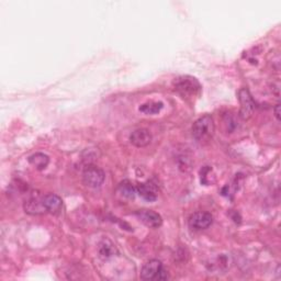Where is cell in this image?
<instances>
[{
  "instance_id": "cell-1",
  "label": "cell",
  "mask_w": 281,
  "mask_h": 281,
  "mask_svg": "<svg viewBox=\"0 0 281 281\" xmlns=\"http://www.w3.org/2000/svg\"><path fill=\"white\" fill-rule=\"evenodd\" d=\"M214 133L213 119L209 114L198 119L192 125V136L197 141H206L212 137Z\"/></svg>"
},
{
  "instance_id": "cell-2",
  "label": "cell",
  "mask_w": 281,
  "mask_h": 281,
  "mask_svg": "<svg viewBox=\"0 0 281 281\" xmlns=\"http://www.w3.org/2000/svg\"><path fill=\"white\" fill-rule=\"evenodd\" d=\"M200 84L198 80L193 77H180L177 78L175 82V89L183 97L196 96L200 91Z\"/></svg>"
},
{
  "instance_id": "cell-3",
  "label": "cell",
  "mask_w": 281,
  "mask_h": 281,
  "mask_svg": "<svg viewBox=\"0 0 281 281\" xmlns=\"http://www.w3.org/2000/svg\"><path fill=\"white\" fill-rule=\"evenodd\" d=\"M105 173L99 167H97L95 165H88L87 167L84 169L83 173V179L86 186L90 188H98L100 187L103 181H105Z\"/></svg>"
},
{
  "instance_id": "cell-4",
  "label": "cell",
  "mask_w": 281,
  "mask_h": 281,
  "mask_svg": "<svg viewBox=\"0 0 281 281\" xmlns=\"http://www.w3.org/2000/svg\"><path fill=\"white\" fill-rule=\"evenodd\" d=\"M238 99L240 103V117L247 120L251 117V114L254 112L255 102L253 98H251L249 91L246 88L239 90Z\"/></svg>"
},
{
  "instance_id": "cell-5",
  "label": "cell",
  "mask_w": 281,
  "mask_h": 281,
  "mask_svg": "<svg viewBox=\"0 0 281 281\" xmlns=\"http://www.w3.org/2000/svg\"><path fill=\"white\" fill-rule=\"evenodd\" d=\"M212 215L208 212H196L189 219V225L194 230H205L212 224Z\"/></svg>"
},
{
  "instance_id": "cell-6",
  "label": "cell",
  "mask_w": 281,
  "mask_h": 281,
  "mask_svg": "<svg viewBox=\"0 0 281 281\" xmlns=\"http://www.w3.org/2000/svg\"><path fill=\"white\" fill-rule=\"evenodd\" d=\"M136 216L139 217L140 221L144 223L146 226L150 227H158L162 225L163 220L162 216L158 213L151 210H141L136 212Z\"/></svg>"
},
{
  "instance_id": "cell-7",
  "label": "cell",
  "mask_w": 281,
  "mask_h": 281,
  "mask_svg": "<svg viewBox=\"0 0 281 281\" xmlns=\"http://www.w3.org/2000/svg\"><path fill=\"white\" fill-rule=\"evenodd\" d=\"M163 269L162 262L156 259L150 260L142 268L141 278L143 280H156L158 273Z\"/></svg>"
},
{
  "instance_id": "cell-8",
  "label": "cell",
  "mask_w": 281,
  "mask_h": 281,
  "mask_svg": "<svg viewBox=\"0 0 281 281\" xmlns=\"http://www.w3.org/2000/svg\"><path fill=\"white\" fill-rule=\"evenodd\" d=\"M130 141L136 147H145L152 142V134L146 129L135 130L131 134Z\"/></svg>"
},
{
  "instance_id": "cell-9",
  "label": "cell",
  "mask_w": 281,
  "mask_h": 281,
  "mask_svg": "<svg viewBox=\"0 0 281 281\" xmlns=\"http://www.w3.org/2000/svg\"><path fill=\"white\" fill-rule=\"evenodd\" d=\"M25 211L28 214L32 215H39L43 214L45 212H48L45 209L44 203H43V198H32L25 203Z\"/></svg>"
},
{
  "instance_id": "cell-10",
  "label": "cell",
  "mask_w": 281,
  "mask_h": 281,
  "mask_svg": "<svg viewBox=\"0 0 281 281\" xmlns=\"http://www.w3.org/2000/svg\"><path fill=\"white\" fill-rule=\"evenodd\" d=\"M43 203L45 209H47V211L50 212V213H57V212L62 209L63 205L62 199L54 193H49L45 197H43Z\"/></svg>"
},
{
  "instance_id": "cell-11",
  "label": "cell",
  "mask_w": 281,
  "mask_h": 281,
  "mask_svg": "<svg viewBox=\"0 0 281 281\" xmlns=\"http://www.w3.org/2000/svg\"><path fill=\"white\" fill-rule=\"evenodd\" d=\"M136 192L140 194L146 201L153 202L157 199V191L152 183L146 182V183H141V185L136 188Z\"/></svg>"
},
{
  "instance_id": "cell-12",
  "label": "cell",
  "mask_w": 281,
  "mask_h": 281,
  "mask_svg": "<svg viewBox=\"0 0 281 281\" xmlns=\"http://www.w3.org/2000/svg\"><path fill=\"white\" fill-rule=\"evenodd\" d=\"M29 163L34 166L38 170H43L48 167V165L50 163V158L48 155H45L43 153H36L29 157Z\"/></svg>"
},
{
  "instance_id": "cell-13",
  "label": "cell",
  "mask_w": 281,
  "mask_h": 281,
  "mask_svg": "<svg viewBox=\"0 0 281 281\" xmlns=\"http://www.w3.org/2000/svg\"><path fill=\"white\" fill-rule=\"evenodd\" d=\"M116 251V246H114L110 239H102V242L99 244V255L103 259H108V258L112 257Z\"/></svg>"
},
{
  "instance_id": "cell-14",
  "label": "cell",
  "mask_w": 281,
  "mask_h": 281,
  "mask_svg": "<svg viewBox=\"0 0 281 281\" xmlns=\"http://www.w3.org/2000/svg\"><path fill=\"white\" fill-rule=\"evenodd\" d=\"M119 192L121 193V196L127 199H134L136 192V188L132 185L129 181H123L121 185L119 186Z\"/></svg>"
},
{
  "instance_id": "cell-15",
  "label": "cell",
  "mask_w": 281,
  "mask_h": 281,
  "mask_svg": "<svg viewBox=\"0 0 281 281\" xmlns=\"http://www.w3.org/2000/svg\"><path fill=\"white\" fill-rule=\"evenodd\" d=\"M164 108L163 102H147L140 107V111L145 114H156Z\"/></svg>"
},
{
  "instance_id": "cell-16",
  "label": "cell",
  "mask_w": 281,
  "mask_h": 281,
  "mask_svg": "<svg viewBox=\"0 0 281 281\" xmlns=\"http://www.w3.org/2000/svg\"><path fill=\"white\" fill-rule=\"evenodd\" d=\"M274 117H276L277 121L280 122V105L279 103L276 107H274Z\"/></svg>"
}]
</instances>
